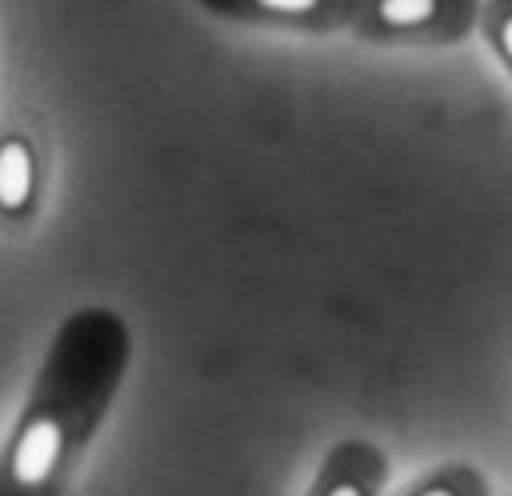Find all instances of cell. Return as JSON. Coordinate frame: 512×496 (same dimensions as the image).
Instances as JSON below:
<instances>
[{
  "mask_svg": "<svg viewBox=\"0 0 512 496\" xmlns=\"http://www.w3.org/2000/svg\"><path fill=\"white\" fill-rule=\"evenodd\" d=\"M476 20V0H352L344 32L372 48H452Z\"/></svg>",
  "mask_w": 512,
  "mask_h": 496,
  "instance_id": "obj_1",
  "label": "cell"
},
{
  "mask_svg": "<svg viewBox=\"0 0 512 496\" xmlns=\"http://www.w3.org/2000/svg\"><path fill=\"white\" fill-rule=\"evenodd\" d=\"M388 472V452L376 440L344 436L320 456L304 496H384Z\"/></svg>",
  "mask_w": 512,
  "mask_h": 496,
  "instance_id": "obj_2",
  "label": "cell"
},
{
  "mask_svg": "<svg viewBox=\"0 0 512 496\" xmlns=\"http://www.w3.org/2000/svg\"><path fill=\"white\" fill-rule=\"evenodd\" d=\"M348 4L352 0H224V4H208V8L216 16L248 24V28L320 36V32H340L344 28Z\"/></svg>",
  "mask_w": 512,
  "mask_h": 496,
  "instance_id": "obj_3",
  "label": "cell"
},
{
  "mask_svg": "<svg viewBox=\"0 0 512 496\" xmlns=\"http://www.w3.org/2000/svg\"><path fill=\"white\" fill-rule=\"evenodd\" d=\"M60 456H64V428H60V420H52V416L32 420L20 432L16 452H12V476H16V484L40 488L56 472Z\"/></svg>",
  "mask_w": 512,
  "mask_h": 496,
  "instance_id": "obj_4",
  "label": "cell"
},
{
  "mask_svg": "<svg viewBox=\"0 0 512 496\" xmlns=\"http://www.w3.org/2000/svg\"><path fill=\"white\" fill-rule=\"evenodd\" d=\"M396 496H488V476L476 464L448 460V464H436L424 476L408 480Z\"/></svg>",
  "mask_w": 512,
  "mask_h": 496,
  "instance_id": "obj_5",
  "label": "cell"
},
{
  "mask_svg": "<svg viewBox=\"0 0 512 496\" xmlns=\"http://www.w3.org/2000/svg\"><path fill=\"white\" fill-rule=\"evenodd\" d=\"M32 196V152L24 140L0 144V208L16 212Z\"/></svg>",
  "mask_w": 512,
  "mask_h": 496,
  "instance_id": "obj_6",
  "label": "cell"
},
{
  "mask_svg": "<svg viewBox=\"0 0 512 496\" xmlns=\"http://www.w3.org/2000/svg\"><path fill=\"white\" fill-rule=\"evenodd\" d=\"M476 28L484 32L488 52L500 60V68L512 80V0H488V4H480Z\"/></svg>",
  "mask_w": 512,
  "mask_h": 496,
  "instance_id": "obj_7",
  "label": "cell"
}]
</instances>
